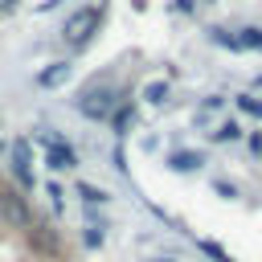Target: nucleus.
<instances>
[{
	"mask_svg": "<svg viewBox=\"0 0 262 262\" xmlns=\"http://www.w3.org/2000/svg\"><path fill=\"white\" fill-rule=\"evenodd\" d=\"M115 86H94V90H86L82 98H78V111L86 115V119H111L115 115Z\"/></svg>",
	"mask_w": 262,
	"mask_h": 262,
	"instance_id": "obj_1",
	"label": "nucleus"
},
{
	"mask_svg": "<svg viewBox=\"0 0 262 262\" xmlns=\"http://www.w3.org/2000/svg\"><path fill=\"white\" fill-rule=\"evenodd\" d=\"M94 25H98V8H82V12H74L70 20H66V29H61V37H66V45H86L90 41V33H94Z\"/></svg>",
	"mask_w": 262,
	"mask_h": 262,
	"instance_id": "obj_2",
	"label": "nucleus"
},
{
	"mask_svg": "<svg viewBox=\"0 0 262 262\" xmlns=\"http://www.w3.org/2000/svg\"><path fill=\"white\" fill-rule=\"evenodd\" d=\"M0 209H4V221H12V225H33V213H29V201H25V192H4L0 196Z\"/></svg>",
	"mask_w": 262,
	"mask_h": 262,
	"instance_id": "obj_3",
	"label": "nucleus"
},
{
	"mask_svg": "<svg viewBox=\"0 0 262 262\" xmlns=\"http://www.w3.org/2000/svg\"><path fill=\"white\" fill-rule=\"evenodd\" d=\"M45 160H49V168H74V151L66 143H57V139L45 147Z\"/></svg>",
	"mask_w": 262,
	"mask_h": 262,
	"instance_id": "obj_4",
	"label": "nucleus"
},
{
	"mask_svg": "<svg viewBox=\"0 0 262 262\" xmlns=\"http://www.w3.org/2000/svg\"><path fill=\"white\" fill-rule=\"evenodd\" d=\"M66 78H70V66H66V61H57V66L41 70V78H37V82H41V86H61Z\"/></svg>",
	"mask_w": 262,
	"mask_h": 262,
	"instance_id": "obj_5",
	"label": "nucleus"
},
{
	"mask_svg": "<svg viewBox=\"0 0 262 262\" xmlns=\"http://www.w3.org/2000/svg\"><path fill=\"white\" fill-rule=\"evenodd\" d=\"M172 168L192 172V168H201V156H196V151H176V156H172Z\"/></svg>",
	"mask_w": 262,
	"mask_h": 262,
	"instance_id": "obj_6",
	"label": "nucleus"
},
{
	"mask_svg": "<svg viewBox=\"0 0 262 262\" xmlns=\"http://www.w3.org/2000/svg\"><path fill=\"white\" fill-rule=\"evenodd\" d=\"M78 196H86V201H94V205H102V201H106V192H102V188H94V184H78Z\"/></svg>",
	"mask_w": 262,
	"mask_h": 262,
	"instance_id": "obj_7",
	"label": "nucleus"
},
{
	"mask_svg": "<svg viewBox=\"0 0 262 262\" xmlns=\"http://www.w3.org/2000/svg\"><path fill=\"white\" fill-rule=\"evenodd\" d=\"M237 45H254V49H262V29H246V33L237 37Z\"/></svg>",
	"mask_w": 262,
	"mask_h": 262,
	"instance_id": "obj_8",
	"label": "nucleus"
},
{
	"mask_svg": "<svg viewBox=\"0 0 262 262\" xmlns=\"http://www.w3.org/2000/svg\"><path fill=\"white\" fill-rule=\"evenodd\" d=\"M115 119V131H123V127H131V106H123L119 115H111Z\"/></svg>",
	"mask_w": 262,
	"mask_h": 262,
	"instance_id": "obj_9",
	"label": "nucleus"
},
{
	"mask_svg": "<svg viewBox=\"0 0 262 262\" xmlns=\"http://www.w3.org/2000/svg\"><path fill=\"white\" fill-rule=\"evenodd\" d=\"M147 102H164V82H156V86H147Z\"/></svg>",
	"mask_w": 262,
	"mask_h": 262,
	"instance_id": "obj_10",
	"label": "nucleus"
},
{
	"mask_svg": "<svg viewBox=\"0 0 262 262\" xmlns=\"http://www.w3.org/2000/svg\"><path fill=\"white\" fill-rule=\"evenodd\" d=\"M242 111H250V115H262V102H254V98H242Z\"/></svg>",
	"mask_w": 262,
	"mask_h": 262,
	"instance_id": "obj_11",
	"label": "nucleus"
},
{
	"mask_svg": "<svg viewBox=\"0 0 262 262\" xmlns=\"http://www.w3.org/2000/svg\"><path fill=\"white\" fill-rule=\"evenodd\" d=\"M8 8H16V0H0V12H8Z\"/></svg>",
	"mask_w": 262,
	"mask_h": 262,
	"instance_id": "obj_12",
	"label": "nucleus"
},
{
	"mask_svg": "<svg viewBox=\"0 0 262 262\" xmlns=\"http://www.w3.org/2000/svg\"><path fill=\"white\" fill-rule=\"evenodd\" d=\"M176 8H192V0H176Z\"/></svg>",
	"mask_w": 262,
	"mask_h": 262,
	"instance_id": "obj_13",
	"label": "nucleus"
}]
</instances>
